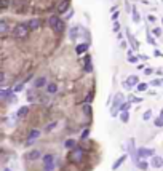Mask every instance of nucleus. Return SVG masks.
I'll list each match as a JSON object with an SVG mask.
<instances>
[{"label": "nucleus", "instance_id": "nucleus-2", "mask_svg": "<svg viewBox=\"0 0 163 171\" xmlns=\"http://www.w3.org/2000/svg\"><path fill=\"white\" fill-rule=\"evenodd\" d=\"M39 136H40V131H39V129H32V131L29 133V136H27V142H26V144H27V146L34 144V139L39 138Z\"/></svg>", "mask_w": 163, "mask_h": 171}, {"label": "nucleus", "instance_id": "nucleus-26", "mask_svg": "<svg viewBox=\"0 0 163 171\" xmlns=\"http://www.w3.org/2000/svg\"><path fill=\"white\" fill-rule=\"evenodd\" d=\"M155 125H157V126H163V115H162V117H158L157 120H155Z\"/></svg>", "mask_w": 163, "mask_h": 171}, {"label": "nucleus", "instance_id": "nucleus-36", "mask_svg": "<svg viewBox=\"0 0 163 171\" xmlns=\"http://www.w3.org/2000/svg\"><path fill=\"white\" fill-rule=\"evenodd\" d=\"M86 136H88V129H85V131H83V133H82V138H83V139H85V138H86Z\"/></svg>", "mask_w": 163, "mask_h": 171}, {"label": "nucleus", "instance_id": "nucleus-28", "mask_svg": "<svg viewBox=\"0 0 163 171\" xmlns=\"http://www.w3.org/2000/svg\"><path fill=\"white\" fill-rule=\"evenodd\" d=\"M74 146H75V141H72V139H69L66 142V147H74Z\"/></svg>", "mask_w": 163, "mask_h": 171}, {"label": "nucleus", "instance_id": "nucleus-12", "mask_svg": "<svg viewBox=\"0 0 163 171\" xmlns=\"http://www.w3.org/2000/svg\"><path fill=\"white\" fill-rule=\"evenodd\" d=\"M6 30H8L6 21H0V34H6Z\"/></svg>", "mask_w": 163, "mask_h": 171}, {"label": "nucleus", "instance_id": "nucleus-25", "mask_svg": "<svg viewBox=\"0 0 163 171\" xmlns=\"http://www.w3.org/2000/svg\"><path fill=\"white\" fill-rule=\"evenodd\" d=\"M77 32H79V29L77 27H74L72 30H70V39H75V35H77Z\"/></svg>", "mask_w": 163, "mask_h": 171}, {"label": "nucleus", "instance_id": "nucleus-20", "mask_svg": "<svg viewBox=\"0 0 163 171\" xmlns=\"http://www.w3.org/2000/svg\"><path fill=\"white\" fill-rule=\"evenodd\" d=\"M10 94H11V91H10V90H2V93H0V96H2L3 99H6V98L10 96Z\"/></svg>", "mask_w": 163, "mask_h": 171}, {"label": "nucleus", "instance_id": "nucleus-5", "mask_svg": "<svg viewBox=\"0 0 163 171\" xmlns=\"http://www.w3.org/2000/svg\"><path fill=\"white\" fill-rule=\"evenodd\" d=\"M88 50V43H80V45H77L75 46V51H77V54H82V53H85V51Z\"/></svg>", "mask_w": 163, "mask_h": 171}, {"label": "nucleus", "instance_id": "nucleus-21", "mask_svg": "<svg viewBox=\"0 0 163 171\" xmlns=\"http://www.w3.org/2000/svg\"><path fill=\"white\" fill-rule=\"evenodd\" d=\"M128 120H130V114H128V112H123V114H122V122L126 123Z\"/></svg>", "mask_w": 163, "mask_h": 171}, {"label": "nucleus", "instance_id": "nucleus-37", "mask_svg": "<svg viewBox=\"0 0 163 171\" xmlns=\"http://www.w3.org/2000/svg\"><path fill=\"white\" fill-rule=\"evenodd\" d=\"M117 18H118V13H115V15H112V19H114V21H117Z\"/></svg>", "mask_w": 163, "mask_h": 171}, {"label": "nucleus", "instance_id": "nucleus-22", "mask_svg": "<svg viewBox=\"0 0 163 171\" xmlns=\"http://www.w3.org/2000/svg\"><path fill=\"white\" fill-rule=\"evenodd\" d=\"M120 102H122V94H117V98H115L114 106H115V107H118V106H120Z\"/></svg>", "mask_w": 163, "mask_h": 171}, {"label": "nucleus", "instance_id": "nucleus-19", "mask_svg": "<svg viewBox=\"0 0 163 171\" xmlns=\"http://www.w3.org/2000/svg\"><path fill=\"white\" fill-rule=\"evenodd\" d=\"M67 6H69V3H67V2H64V3H61V5L58 6V10H59V11L63 13V11H66V10H67Z\"/></svg>", "mask_w": 163, "mask_h": 171}, {"label": "nucleus", "instance_id": "nucleus-17", "mask_svg": "<svg viewBox=\"0 0 163 171\" xmlns=\"http://www.w3.org/2000/svg\"><path fill=\"white\" fill-rule=\"evenodd\" d=\"M59 21H61V19H58V16H51V18H50V26L54 29V27H56V24H58Z\"/></svg>", "mask_w": 163, "mask_h": 171}, {"label": "nucleus", "instance_id": "nucleus-13", "mask_svg": "<svg viewBox=\"0 0 163 171\" xmlns=\"http://www.w3.org/2000/svg\"><path fill=\"white\" fill-rule=\"evenodd\" d=\"M27 112H29V107L27 106H24V107H21L18 110V117H24V115H27Z\"/></svg>", "mask_w": 163, "mask_h": 171}, {"label": "nucleus", "instance_id": "nucleus-38", "mask_svg": "<svg viewBox=\"0 0 163 171\" xmlns=\"http://www.w3.org/2000/svg\"><path fill=\"white\" fill-rule=\"evenodd\" d=\"M162 115H163V109H162Z\"/></svg>", "mask_w": 163, "mask_h": 171}, {"label": "nucleus", "instance_id": "nucleus-34", "mask_svg": "<svg viewBox=\"0 0 163 171\" xmlns=\"http://www.w3.org/2000/svg\"><path fill=\"white\" fill-rule=\"evenodd\" d=\"M21 90H22V85L19 83V85H16V87H15V90H13V91H21Z\"/></svg>", "mask_w": 163, "mask_h": 171}, {"label": "nucleus", "instance_id": "nucleus-27", "mask_svg": "<svg viewBox=\"0 0 163 171\" xmlns=\"http://www.w3.org/2000/svg\"><path fill=\"white\" fill-rule=\"evenodd\" d=\"M54 126H56V122H53V123H50V125H46V131H51V129L54 128Z\"/></svg>", "mask_w": 163, "mask_h": 171}, {"label": "nucleus", "instance_id": "nucleus-33", "mask_svg": "<svg viewBox=\"0 0 163 171\" xmlns=\"http://www.w3.org/2000/svg\"><path fill=\"white\" fill-rule=\"evenodd\" d=\"M45 170H46V171H51V170H53V163H48V165H45Z\"/></svg>", "mask_w": 163, "mask_h": 171}, {"label": "nucleus", "instance_id": "nucleus-3", "mask_svg": "<svg viewBox=\"0 0 163 171\" xmlns=\"http://www.w3.org/2000/svg\"><path fill=\"white\" fill-rule=\"evenodd\" d=\"M138 155L141 157V158H145V157L154 155V150H150V149H144V147H141V149H138Z\"/></svg>", "mask_w": 163, "mask_h": 171}, {"label": "nucleus", "instance_id": "nucleus-15", "mask_svg": "<svg viewBox=\"0 0 163 171\" xmlns=\"http://www.w3.org/2000/svg\"><path fill=\"white\" fill-rule=\"evenodd\" d=\"M45 83H46V78H43V77H40V78H37V80H35V87H37V88L43 87Z\"/></svg>", "mask_w": 163, "mask_h": 171}, {"label": "nucleus", "instance_id": "nucleus-7", "mask_svg": "<svg viewBox=\"0 0 163 171\" xmlns=\"http://www.w3.org/2000/svg\"><path fill=\"white\" fill-rule=\"evenodd\" d=\"M26 157H27V160H37L40 157V152L39 150H32V152H29Z\"/></svg>", "mask_w": 163, "mask_h": 171}, {"label": "nucleus", "instance_id": "nucleus-14", "mask_svg": "<svg viewBox=\"0 0 163 171\" xmlns=\"http://www.w3.org/2000/svg\"><path fill=\"white\" fill-rule=\"evenodd\" d=\"M91 69H93V67H91V59L86 56V59H85V70H86V72H91Z\"/></svg>", "mask_w": 163, "mask_h": 171}, {"label": "nucleus", "instance_id": "nucleus-32", "mask_svg": "<svg viewBox=\"0 0 163 171\" xmlns=\"http://www.w3.org/2000/svg\"><path fill=\"white\" fill-rule=\"evenodd\" d=\"M10 5V0H2V8H6Z\"/></svg>", "mask_w": 163, "mask_h": 171}, {"label": "nucleus", "instance_id": "nucleus-4", "mask_svg": "<svg viewBox=\"0 0 163 171\" xmlns=\"http://www.w3.org/2000/svg\"><path fill=\"white\" fill-rule=\"evenodd\" d=\"M152 165H154V168H162V166H163V158H162V157H154Z\"/></svg>", "mask_w": 163, "mask_h": 171}, {"label": "nucleus", "instance_id": "nucleus-10", "mask_svg": "<svg viewBox=\"0 0 163 171\" xmlns=\"http://www.w3.org/2000/svg\"><path fill=\"white\" fill-rule=\"evenodd\" d=\"M136 83H138V77H136V75H131L125 85H126V87H133V85H136Z\"/></svg>", "mask_w": 163, "mask_h": 171}, {"label": "nucleus", "instance_id": "nucleus-8", "mask_svg": "<svg viewBox=\"0 0 163 171\" xmlns=\"http://www.w3.org/2000/svg\"><path fill=\"white\" fill-rule=\"evenodd\" d=\"M27 26H29V29H39L40 27V19H30Z\"/></svg>", "mask_w": 163, "mask_h": 171}, {"label": "nucleus", "instance_id": "nucleus-35", "mask_svg": "<svg viewBox=\"0 0 163 171\" xmlns=\"http://www.w3.org/2000/svg\"><path fill=\"white\" fill-rule=\"evenodd\" d=\"M118 29H120V24H118V23L115 21V24H114V30H115V32H118Z\"/></svg>", "mask_w": 163, "mask_h": 171}, {"label": "nucleus", "instance_id": "nucleus-31", "mask_svg": "<svg viewBox=\"0 0 163 171\" xmlns=\"http://www.w3.org/2000/svg\"><path fill=\"white\" fill-rule=\"evenodd\" d=\"M139 168H141V170H147V163L141 162V163H139Z\"/></svg>", "mask_w": 163, "mask_h": 171}, {"label": "nucleus", "instance_id": "nucleus-30", "mask_svg": "<svg viewBox=\"0 0 163 171\" xmlns=\"http://www.w3.org/2000/svg\"><path fill=\"white\" fill-rule=\"evenodd\" d=\"M126 109H130V104L123 102V104H122V110H123V112H126Z\"/></svg>", "mask_w": 163, "mask_h": 171}, {"label": "nucleus", "instance_id": "nucleus-9", "mask_svg": "<svg viewBox=\"0 0 163 171\" xmlns=\"http://www.w3.org/2000/svg\"><path fill=\"white\" fill-rule=\"evenodd\" d=\"M53 30H54L56 34H63V32H64V21H59V23H58L56 27H54Z\"/></svg>", "mask_w": 163, "mask_h": 171}, {"label": "nucleus", "instance_id": "nucleus-11", "mask_svg": "<svg viewBox=\"0 0 163 171\" xmlns=\"http://www.w3.org/2000/svg\"><path fill=\"white\" fill-rule=\"evenodd\" d=\"M53 162H54V157L51 155V153H48V155L43 157V163H45V165H48V163H53Z\"/></svg>", "mask_w": 163, "mask_h": 171}, {"label": "nucleus", "instance_id": "nucleus-1", "mask_svg": "<svg viewBox=\"0 0 163 171\" xmlns=\"http://www.w3.org/2000/svg\"><path fill=\"white\" fill-rule=\"evenodd\" d=\"M27 30H29V26L26 24H18L15 27V30H13V35L16 37V39H22V37L27 35Z\"/></svg>", "mask_w": 163, "mask_h": 171}, {"label": "nucleus", "instance_id": "nucleus-24", "mask_svg": "<svg viewBox=\"0 0 163 171\" xmlns=\"http://www.w3.org/2000/svg\"><path fill=\"white\" fill-rule=\"evenodd\" d=\"M150 117H152V110H145L144 112V117H142V118H144V120H149Z\"/></svg>", "mask_w": 163, "mask_h": 171}, {"label": "nucleus", "instance_id": "nucleus-6", "mask_svg": "<svg viewBox=\"0 0 163 171\" xmlns=\"http://www.w3.org/2000/svg\"><path fill=\"white\" fill-rule=\"evenodd\" d=\"M46 91H48L50 94H54L58 91V85L53 83V82H51V83H48V85H46Z\"/></svg>", "mask_w": 163, "mask_h": 171}, {"label": "nucleus", "instance_id": "nucleus-18", "mask_svg": "<svg viewBox=\"0 0 163 171\" xmlns=\"http://www.w3.org/2000/svg\"><path fill=\"white\" fill-rule=\"evenodd\" d=\"M123 162H125V155H122L120 158H118L117 162L114 163V166H112V168H114V170H117V168H118V166H120V165H122V163H123Z\"/></svg>", "mask_w": 163, "mask_h": 171}, {"label": "nucleus", "instance_id": "nucleus-16", "mask_svg": "<svg viewBox=\"0 0 163 171\" xmlns=\"http://www.w3.org/2000/svg\"><path fill=\"white\" fill-rule=\"evenodd\" d=\"M72 160H74V162H80V160H82V155H83V153H82V150H77V152L75 153H72Z\"/></svg>", "mask_w": 163, "mask_h": 171}, {"label": "nucleus", "instance_id": "nucleus-29", "mask_svg": "<svg viewBox=\"0 0 163 171\" xmlns=\"http://www.w3.org/2000/svg\"><path fill=\"white\" fill-rule=\"evenodd\" d=\"M133 19H134V23H138L139 21V16H138V11H136V10H133Z\"/></svg>", "mask_w": 163, "mask_h": 171}, {"label": "nucleus", "instance_id": "nucleus-23", "mask_svg": "<svg viewBox=\"0 0 163 171\" xmlns=\"http://www.w3.org/2000/svg\"><path fill=\"white\" fill-rule=\"evenodd\" d=\"M145 90H147V85L145 83H139L138 85V91H145Z\"/></svg>", "mask_w": 163, "mask_h": 171}]
</instances>
